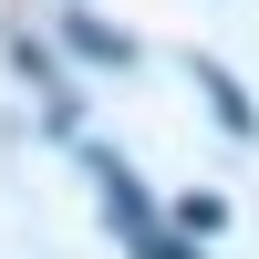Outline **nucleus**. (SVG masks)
<instances>
[{"label":"nucleus","mask_w":259,"mask_h":259,"mask_svg":"<svg viewBox=\"0 0 259 259\" xmlns=\"http://www.w3.org/2000/svg\"><path fill=\"white\" fill-rule=\"evenodd\" d=\"M73 52H94V62H124V41L104 31V21H73Z\"/></svg>","instance_id":"obj_1"}]
</instances>
